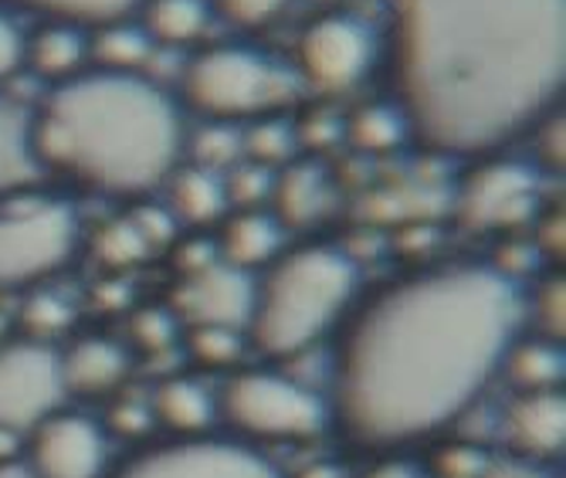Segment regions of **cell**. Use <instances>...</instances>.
Returning a JSON list of instances; mask_svg holds the SVG:
<instances>
[{
    "label": "cell",
    "instance_id": "obj_17",
    "mask_svg": "<svg viewBox=\"0 0 566 478\" xmlns=\"http://www.w3.org/2000/svg\"><path fill=\"white\" fill-rule=\"evenodd\" d=\"M269 204L275 221L289 228H308L326 215L329 204V180L313 159H289V164L272 174Z\"/></svg>",
    "mask_w": 566,
    "mask_h": 478
},
{
    "label": "cell",
    "instance_id": "obj_41",
    "mask_svg": "<svg viewBox=\"0 0 566 478\" xmlns=\"http://www.w3.org/2000/svg\"><path fill=\"white\" fill-rule=\"evenodd\" d=\"M359 478H424V475L415 465H407V461H380Z\"/></svg>",
    "mask_w": 566,
    "mask_h": 478
},
{
    "label": "cell",
    "instance_id": "obj_29",
    "mask_svg": "<svg viewBox=\"0 0 566 478\" xmlns=\"http://www.w3.org/2000/svg\"><path fill=\"white\" fill-rule=\"evenodd\" d=\"M187 346L200 366L218 370V366H231L241 356V333L221 326H190Z\"/></svg>",
    "mask_w": 566,
    "mask_h": 478
},
{
    "label": "cell",
    "instance_id": "obj_25",
    "mask_svg": "<svg viewBox=\"0 0 566 478\" xmlns=\"http://www.w3.org/2000/svg\"><path fill=\"white\" fill-rule=\"evenodd\" d=\"M0 4L31 11L44 21H65V24H78L92 31L98 24L129 18L143 0H0Z\"/></svg>",
    "mask_w": 566,
    "mask_h": 478
},
{
    "label": "cell",
    "instance_id": "obj_42",
    "mask_svg": "<svg viewBox=\"0 0 566 478\" xmlns=\"http://www.w3.org/2000/svg\"><path fill=\"white\" fill-rule=\"evenodd\" d=\"M298 478H343V471L336 465H308Z\"/></svg>",
    "mask_w": 566,
    "mask_h": 478
},
{
    "label": "cell",
    "instance_id": "obj_12",
    "mask_svg": "<svg viewBox=\"0 0 566 478\" xmlns=\"http://www.w3.org/2000/svg\"><path fill=\"white\" fill-rule=\"evenodd\" d=\"M34 478H106L109 441L85 414L55 411L31 432Z\"/></svg>",
    "mask_w": 566,
    "mask_h": 478
},
{
    "label": "cell",
    "instance_id": "obj_5",
    "mask_svg": "<svg viewBox=\"0 0 566 478\" xmlns=\"http://www.w3.org/2000/svg\"><path fill=\"white\" fill-rule=\"evenodd\" d=\"M298 95V75L244 44H211L184 72V102L208 123L265 119Z\"/></svg>",
    "mask_w": 566,
    "mask_h": 478
},
{
    "label": "cell",
    "instance_id": "obj_8",
    "mask_svg": "<svg viewBox=\"0 0 566 478\" xmlns=\"http://www.w3.org/2000/svg\"><path fill=\"white\" fill-rule=\"evenodd\" d=\"M59 350L38 340L0 343V432H34L65 404Z\"/></svg>",
    "mask_w": 566,
    "mask_h": 478
},
{
    "label": "cell",
    "instance_id": "obj_16",
    "mask_svg": "<svg viewBox=\"0 0 566 478\" xmlns=\"http://www.w3.org/2000/svg\"><path fill=\"white\" fill-rule=\"evenodd\" d=\"M65 394L82 397H109L123 387L129 374V353L116 340L106 336H85L75 340L65 353H59Z\"/></svg>",
    "mask_w": 566,
    "mask_h": 478
},
{
    "label": "cell",
    "instance_id": "obj_37",
    "mask_svg": "<svg viewBox=\"0 0 566 478\" xmlns=\"http://www.w3.org/2000/svg\"><path fill=\"white\" fill-rule=\"evenodd\" d=\"M174 330H177L174 312H143L139 323H136L139 340L149 346H167L174 340Z\"/></svg>",
    "mask_w": 566,
    "mask_h": 478
},
{
    "label": "cell",
    "instance_id": "obj_4",
    "mask_svg": "<svg viewBox=\"0 0 566 478\" xmlns=\"http://www.w3.org/2000/svg\"><path fill=\"white\" fill-rule=\"evenodd\" d=\"M359 289L356 261L336 245H302L282 251L254 282L248 319L251 346L285 360L319 343L349 312Z\"/></svg>",
    "mask_w": 566,
    "mask_h": 478
},
{
    "label": "cell",
    "instance_id": "obj_21",
    "mask_svg": "<svg viewBox=\"0 0 566 478\" xmlns=\"http://www.w3.org/2000/svg\"><path fill=\"white\" fill-rule=\"evenodd\" d=\"M218 397L193 377H170L153 391V417L164 420L180 438H197L211 428Z\"/></svg>",
    "mask_w": 566,
    "mask_h": 478
},
{
    "label": "cell",
    "instance_id": "obj_32",
    "mask_svg": "<svg viewBox=\"0 0 566 478\" xmlns=\"http://www.w3.org/2000/svg\"><path fill=\"white\" fill-rule=\"evenodd\" d=\"M149 251V238L136 221H113L98 231V254L109 264H133Z\"/></svg>",
    "mask_w": 566,
    "mask_h": 478
},
{
    "label": "cell",
    "instance_id": "obj_38",
    "mask_svg": "<svg viewBox=\"0 0 566 478\" xmlns=\"http://www.w3.org/2000/svg\"><path fill=\"white\" fill-rule=\"evenodd\" d=\"M536 241L549 258H556V261L563 258V210H559V204H553V210L543 215V221L536 228Z\"/></svg>",
    "mask_w": 566,
    "mask_h": 478
},
{
    "label": "cell",
    "instance_id": "obj_7",
    "mask_svg": "<svg viewBox=\"0 0 566 478\" xmlns=\"http://www.w3.org/2000/svg\"><path fill=\"white\" fill-rule=\"evenodd\" d=\"M218 411L234 432L254 441H308L329 420V407L316 391L272 370L234 374L218 397Z\"/></svg>",
    "mask_w": 566,
    "mask_h": 478
},
{
    "label": "cell",
    "instance_id": "obj_14",
    "mask_svg": "<svg viewBox=\"0 0 566 478\" xmlns=\"http://www.w3.org/2000/svg\"><path fill=\"white\" fill-rule=\"evenodd\" d=\"M505 438L516 458L543 465L566 445V401L556 391H520L505 411Z\"/></svg>",
    "mask_w": 566,
    "mask_h": 478
},
{
    "label": "cell",
    "instance_id": "obj_40",
    "mask_svg": "<svg viewBox=\"0 0 566 478\" xmlns=\"http://www.w3.org/2000/svg\"><path fill=\"white\" fill-rule=\"evenodd\" d=\"M149 414H153V411H149L146 404H133V401L119 397V407H116V414H113L116 432H123V435H139V432L146 428Z\"/></svg>",
    "mask_w": 566,
    "mask_h": 478
},
{
    "label": "cell",
    "instance_id": "obj_35",
    "mask_svg": "<svg viewBox=\"0 0 566 478\" xmlns=\"http://www.w3.org/2000/svg\"><path fill=\"white\" fill-rule=\"evenodd\" d=\"M21 65H24V34L4 11H0V85H4Z\"/></svg>",
    "mask_w": 566,
    "mask_h": 478
},
{
    "label": "cell",
    "instance_id": "obj_3",
    "mask_svg": "<svg viewBox=\"0 0 566 478\" xmlns=\"http://www.w3.org/2000/svg\"><path fill=\"white\" fill-rule=\"evenodd\" d=\"M38 167L102 197H143L187 153L180 105L143 72L85 69L31 110Z\"/></svg>",
    "mask_w": 566,
    "mask_h": 478
},
{
    "label": "cell",
    "instance_id": "obj_13",
    "mask_svg": "<svg viewBox=\"0 0 566 478\" xmlns=\"http://www.w3.org/2000/svg\"><path fill=\"white\" fill-rule=\"evenodd\" d=\"M254 305V279L224 261H211L197 272H187L174 292V315L190 326H221V330H248Z\"/></svg>",
    "mask_w": 566,
    "mask_h": 478
},
{
    "label": "cell",
    "instance_id": "obj_23",
    "mask_svg": "<svg viewBox=\"0 0 566 478\" xmlns=\"http://www.w3.org/2000/svg\"><path fill=\"white\" fill-rule=\"evenodd\" d=\"M208 21V0H146L143 8V31L153 38V44H190L203 34Z\"/></svg>",
    "mask_w": 566,
    "mask_h": 478
},
{
    "label": "cell",
    "instance_id": "obj_28",
    "mask_svg": "<svg viewBox=\"0 0 566 478\" xmlns=\"http://www.w3.org/2000/svg\"><path fill=\"white\" fill-rule=\"evenodd\" d=\"M187 146L193 149V167L203 170H231L241 159V133L228 123H208L193 139L187 136Z\"/></svg>",
    "mask_w": 566,
    "mask_h": 478
},
{
    "label": "cell",
    "instance_id": "obj_11",
    "mask_svg": "<svg viewBox=\"0 0 566 478\" xmlns=\"http://www.w3.org/2000/svg\"><path fill=\"white\" fill-rule=\"evenodd\" d=\"M113 478H282L279 468L238 441L180 438L129 458Z\"/></svg>",
    "mask_w": 566,
    "mask_h": 478
},
{
    "label": "cell",
    "instance_id": "obj_39",
    "mask_svg": "<svg viewBox=\"0 0 566 478\" xmlns=\"http://www.w3.org/2000/svg\"><path fill=\"white\" fill-rule=\"evenodd\" d=\"M475 478H546V475L533 461L509 458V461H485Z\"/></svg>",
    "mask_w": 566,
    "mask_h": 478
},
{
    "label": "cell",
    "instance_id": "obj_43",
    "mask_svg": "<svg viewBox=\"0 0 566 478\" xmlns=\"http://www.w3.org/2000/svg\"><path fill=\"white\" fill-rule=\"evenodd\" d=\"M323 4H336V0H323Z\"/></svg>",
    "mask_w": 566,
    "mask_h": 478
},
{
    "label": "cell",
    "instance_id": "obj_19",
    "mask_svg": "<svg viewBox=\"0 0 566 478\" xmlns=\"http://www.w3.org/2000/svg\"><path fill=\"white\" fill-rule=\"evenodd\" d=\"M38 170L41 167L31 143V110L0 92V200L21 194Z\"/></svg>",
    "mask_w": 566,
    "mask_h": 478
},
{
    "label": "cell",
    "instance_id": "obj_18",
    "mask_svg": "<svg viewBox=\"0 0 566 478\" xmlns=\"http://www.w3.org/2000/svg\"><path fill=\"white\" fill-rule=\"evenodd\" d=\"M88 62V31L65 21H44L34 34L24 38V65L34 69V75L59 85L78 72H85Z\"/></svg>",
    "mask_w": 566,
    "mask_h": 478
},
{
    "label": "cell",
    "instance_id": "obj_20",
    "mask_svg": "<svg viewBox=\"0 0 566 478\" xmlns=\"http://www.w3.org/2000/svg\"><path fill=\"white\" fill-rule=\"evenodd\" d=\"M164 187H167V200H170V218H177L184 225H214L228 215L224 180L214 170L180 164L167 177Z\"/></svg>",
    "mask_w": 566,
    "mask_h": 478
},
{
    "label": "cell",
    "instance_id": "obj_34",
    "mask_svg": "<svg viewBox=\"0 0 566 478\" xmlns=\"http://www.w3.org/2000/svg\"><path fill=\"white\" fill-rule=\"evenodd\" d=\"M24 323L31 330V340L38 343H48L55 333H62L69 326V305L59 302L55 295H38L31 299V305L24 309Z\"/></svg>",
    "mask_w": 566,
    "mask_h": 478
},
{
    "label": "cell",
    "instance_id": "obj_1",
    "mask_svg": "<svg viewBox=\"0 0 566 478\" xmlns=\"http://www.w3.org/2000/svg\"><path fill=\"white\" fill-rule=\"evenodd\" d=\"M523 323L516 282L492 264L454 261L387 285L343 333L336 424L367 448L438 435L499 377Z\"/></svg>",
    "mask_w": 566,
    "mask_h": 478
},
{
    "label": "cell",
    "instance_id": "obj_2",
    "mask_svg": "<svg viewBox=\"0 0 566 478\" xmlns=\"http://www.w3.org/2000/svg\"><path fill=\"white\" fill-rule=\"evenodd\" d=\"M387 69L407 133L492 156L539 126L566 79V0H387Z\"/></svg>",
    "mask_w": 566,
    "mask_h": 478
},
{
    "label": "cell",
    "instance_id": "obj_15",
    "mask_svg": "<svg viewBox=\"0 0 566 478\" xmlns=\"http://www.w3.org/2000/svg\"><path fill=\"white\" fill-rule=\"evenodd\" d=\"M282 238H285V228L275 221L272 210L244 207V210H228L221 218L214 251H218V261L231 264V269L251 272L282 254Z\"/></svg>",
    "mask_w": 566,
    "mask_h": 478
},
{
    "label": "cell",
    "instance_id": "obj_33",
    "mask_svg": "<svg viewBox=\"0 0 566 478\" xmlns=\"http://www.w3.org/2000/svg\"><path fill=\"white\" fill-rule=\"evenodd\" d=\"M285 8L289 0H211V11H218L228 24L248 31L272 24Z\"/></svg>",
    "mask_w": 566,
    "mask_h": 478
},
{
    "label": "cell",
    "instance_id": "obj_26",
    "mask_svg": "<svg viewBox=\"0 0 566 478\" xmlns=\"http://www.w3.org/2000/svg\"><path fill=\"white\" fill-rule=\"evenodd\" d=\"M346 136L356 149L387 153V149H397L410 133L394 102H370L346 119Z\"/></svg>",
    "mask_w": 566,
    "mask_h": 478
},
{
    "label": "cell",
    "instance_id": "obj_6",
    "mask_svg": "<svg viewBox=\"0 0 566 478\" xmlns=\"http://www.w3.org/2000/svg\"><path fill=\"white\" fill-rule=\"evenodd\" d=\"M78 248V215L62 197L0 200V289H28L62 272Z\"/></svg>",
    "mask_w": 566,
    "mask_h": 478
},
{
    "label": "cell",
    "instance_id": "obj_22",
    "mask_svg": "<svg viewBox=\"0 0 566 478\" xmlns=\"http://www.w3.org/2000/svg\"><path fill=\"white\" fill-rule=\"evenodd\" d=\"M149 51L153 38L143 31V24H133L126 18L98 24L88 34V62L102 72H143Z\"/></svg>",
    "mask_w": 566,
    "mask_h": 478
},
{
    "label": "cell",
    "instance_id": "obj_9",
    "mask_svg": "<svg viewBox=\"0 0 566 478\" xmlns=\"http://www.w3.org/2000/svg\"><path fill=\"white\" fill-rule=\"evenodd\" d=\"M374 31L343 11H326L308 21L295 41L298 75L319 92H346L374 69Z\"/></svg>",
    "mask_w": 566,
    "mask_h": 478
},
{
    "label": "cell",
    "instance_id": "obj_10",
    "mask_svg": "<svg viewBox=\"0 0 566 478\" xmlns=\"http://www.w3.org/2000/svg\"><path fill=\"white\" fill-rule=\"evenodd\" d=\"M539 207V177L520 159L479 156V164L458 187V221L472 231H502L523 225Z\"/></svg>",
    "mask_w": 566,
    "mask_h": 478
},
{
    "label": "cell",
    "instance_id": "obj_27",
    "mask_svg": "<svg viewBox=\"0 0 566 478\" xmlns=\"http://www.w3.org/2000/svg\"><path fill=\"white\" fill-rule=\"evenodd\" d=\"M298 143V133L282 123L279 116L254 119L248 133H241V153L248 156V164H259L265 170L285 167L292 159V149Z\"/></svg>",
    "mask_w": 566,
    "mask_h": 478
},
{
    "label": "cell",
    "instance_id": "obj_30",
    "mask_svg": "<svg viewBox=\"0 0 566 478\" xmlns=\"http://www.w3.org/2000/svg\"><path fill=\"white\" fill-rule=\"evenodd\" d=\"M221 180H224L228 210L259 207L269 200V190H272V170L259 164H234L228 174H221Z\"/></svg>",
    "mask_w": 566,
    "mask_h": 478
},
{
    "label": "cell",
    "instance_id": "obj_31",
    "mask_svg": "<svg viewBox=\"0 0 566 478\" xmlns=\"http://www.w3.org/2000/svg\"><path fill=\"white\" fill-rule=\"evenodd\" d=\"M530 312L536 319L543 340L563 343V336H566V292H563L559 276H549V279L539 282V289H536V295L530 302Z\"/></svg>",
    "mask_w": 566,
    "mask_h": 478
},
{
    "label": "cell",
    "instance_id": "obj_36",
    "mask_svg": "<svg viewBox=\"0 0 566 478\" xmlns=\"http://www.w3.org/2000/svg\"><path fill=\"white\" fill-rule=\"evenodd\" d=\"M539 159L546 170H563V116L559 110L539 123Z\"/></svg>",
    "mask_w": 566,
    "mask_h": 478
},
{
    "label": "cell",
    "instance_id": "obj_24",
    "mask_svg": "<svg viewBox=\"0 0 566 478\" xmlns=\"http://www.w3.org/2000/svg\"><path fill=\"white\" fill-rule=\"evenodd\" d=\"M563 343L553 340H516L505 356V374L520 391H556L563 381Z\"/></svg>",
    "mask_w": 566,
    "mask_h": 478
}]
</instances>
